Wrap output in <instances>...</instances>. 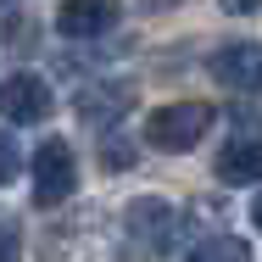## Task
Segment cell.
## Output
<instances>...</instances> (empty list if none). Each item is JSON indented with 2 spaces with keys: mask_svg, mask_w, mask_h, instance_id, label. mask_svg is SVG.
<instances>
[{
  "mask_svg": "<svg viewBox=\"0 0 262 262\" xmlns=\"http://www.w3.org/2000/svg\"><path fill=\"white\" fill-rule=\"evenodd\" d=\"M217 123V112L207 101H173V106H157L151 123H145V145L162 151V157H179V151H195L207 140V128Z\"/></svg>",
  "mask_w": 262,
  "mask_h": 262,
  "instance_id": "1",
  "label": "cell"
},
{
  "mask_svg": "<svg viewBox=\"0 0 262 262\" xmlns=\"http://www.w3.org/2000/svg\"><path fill=\"white\" fill-rule=\"evenodd\" d=\"M28 173H34V207H61L78 190V162L67 140H45L28 162Z\"/></svg>",
  "mask_w": 262,
  "mask_h": 262,
  "instance_id": "2",
  "label": "cell"
},
{
  "mask_svg": "<svg viewBox=\"0 0 262 262\" xmlns=\"http://www.w3.org/2000/svg\"><path fill=\"white\" fill-rule=\"evenodd\" d=\"M117 17H123V6L117 0H61L56 6V34L61 39H101L117 28Z\"/></svg>",
  "mask_w": 262,
  "mask_h": 262,
  "instance_id": "3",
  "label": "cell"
},
{
  "mask_svg": "<svg viewBox=\"0 0 262 262\" xmlns=\"http://www.w3.org/2000/svg\"><path fill=\"white\" fill-rule=\"evenodd\" d=\"M123 229H128L145 251H162V246L173 240V229H179V212H173V201H162V195H134V201L123 207Z\"/></svg>",
  "mask_w": 262,
  "mask_h": 262,
  "instance_id": "4",
  "label": "cell"
},
{
  "mask_svg": "<svg viewBox=\"0 0 262 262\" xmlns=\"http://www.w3.org/2000/svg\"><path fill=\"white\" fill-rule=\"evenodd\" d=\"M51 84L34 78V73H11L0 78V117L6 123H45L51 117Z\"/></svg>",
  "mask_w": 262,
  "mask_h": 262,
  "instance_id": "5",
  "label": "cell"
},
{
  "mask_svg": "<svg viewBox=\"0 0 262 262\" xmlns=\"http://www.w3.org/2000/svg\"><path fill=\"white\" fill-rule=\"evenodd\" d=\"M212 78L223 90H262V45L257 39L223 45V51L212 56Z\"/></svg>",
  "mask_w": 262,
  "mask_h": 262,
  "instance_id": "6",
  "label": "cell"
},
{
  "mask_svg": "<svg viewBox=\"0 0 262 262\" xmlns=\"http://www.w3.org/2000/svg\"><path fill=\"white\" fill-rule=\"evenodd\" d=\"M217 179L223 184H262V140H229L217 151Z\"/></svg>",
  "mask_w": 262,
  "mask_h": 262,
  "instance_id": "7",
  "label": "cell"
},
{
  "mask_svg": "<svg viewBox=\"0 0 262 262\" xmlns=\"http://www.w3.org/2000/svg\"><path fill=\"white\" fill-rule=\"evenodd\" d=\"M184 262H251V246L234 240V234H207V240L190 246V257H184Z\"/></svg>",
  "mask_w": 262,
  "mask_h": 262,
  "instance_id": "8",
  "label": "cell"
},
{
  "mask_svg": "<svg viewBox=\"0 0 262 262\" xmlns=\"http://www.w3.org/2000/svg\"><path fill=\"white\" fill-rule=\"evenodd\" d=\"M134 101V90H128V84H106L101 95H84V112H90V117H117V112H123V106Z\"/></svg>",
  "mask_w": 262,
  "mask_h": 262,
  "instance_id": "9",
  "label": "cell"
},
{
  "mask_svg": "<svg viewBox=\"0 0 262 262\" xmlns=\"http://www.w3.org/2000/svg\"><path fill=\"white\" fill-rule=\"evenodd\" d=\"M101 157H106L112 173H123V167H134V145H128L123 134H106V140H101Z\"/></svg>",
  "mask_w": 262,
  "mask_h": 262,
  "instance_id": "10",
  "label": "cell"
},
{
  "mask_svg": "<svg viewBox=\"0 0 262 262\" xmlns=\"http://www.w3.org/2000/svg\"><path fill=\"white\" fill-rule=\"evenodd\" d=\"M17 173H23V151H17L11 134H0V184H11Z\"/></svg>",
  "mask_w": 262,
  "mask_h": 262,
  "instance_id": "11",
  "label": "cell"
},
{
  "mask_svg": "<svg viewBox=\"0 0 262 262\" xmlns=\"http://www.w3.org/2000/svg\"><path fill=\"white\" fill-rule=\"evenodd\" d=\"M0 262H23V240L11 223H0Z\"/></svg>",
  "mask_w": 262,
  "mask_h": 262,
  "instance_id": "12",
  "label": "cell"
},
{
  "mask_svg": "<svg viewBox=\"0 0 262 262\" xmlns=\"http://www.w3.org/2000/svg\"><path fill=\"white\" fill-rule=\"evenodd\" d=\"M229 17H246V11H262V0H217Z\"/></svg>",
  "mask_w": 262,
  "mask_h": 262,
  "instance_id": "13",
  "label": "cell"
},
{
  "mask_svg": "<svg viewBox=\"0 0 262 262\" xmlns=\"http://www.w3.org/2000/svg\"><path fill=\"white\" fill-rule=\"evenodd\" d=\"M145 11H173V6H184V0H140Z\"/></svg>",
  "mask_w": 262,
  "mask_h": 262,
  "instance_id": "14",
  "label": "cell"
},
{
  "mask_svg": "<svg viewBox=\"0 0 262 262\" xmlns=\"http://www.w3.org/2000/svg\"><path fill=\"white\" fill-rule=\"evenodd\" d=\"M251 223H257V229H262V195H257V201H251Z\"/></svg>",
  "mask_w": 262,
  "mask_h": 262,
  "instance_id": "15",
  "label": "cell"
}]
</instances>
